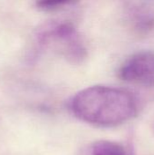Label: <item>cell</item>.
<instances>
[{"label":"cell","mask_w":154,"mask_h":155,"mask_svg":"<svg viewBox=\"0 0 154 155\" xmlns=\"http://www.w3.org/2000/svg\"><path fill=\"white\" fill-rule=\"evenodd\" d=\"M70 109L79 120L94 126L113 127L133 118L138 104L133 95L123 89L94 85L78 92Z\"/></svg>","instance_id":"1"},{"label":"cell","mask_w":154,"mask_h":155,"mask_svg":"<svg viewBox=\"0 0 154 155\" xmlns=\"http://www.w3.org/2000/svg\"><path fill=\"white\" fill-rule=\"evenodd\" d=\"M122 80L145 86H154V53L141 51L130 56L120 67Z\"/></svg>","instance_id":"3"},{"label":"cell","mask_w":154,"mask_h":155,"mask_svg":"<svg viewBox=\"0 0 154 155\" xmlns=\"http://www.w3.org/2000/svg\"><path fill=\"white\" fill-rule=\"evenodd\" d=\"M74 1L75 0H35V5L43 10H51Z\"/></svg>","instance_id":"5"},{"label":"cell","mask_w":154,"mask_h":155,"mask_svg":"<svg viewBox=\"0 0 154 155\" xmlns=\"http://www.w3.org/2000/svg\"><path fill=\"white\" fill-rule=\"evenodd\" d=\"M90 155H131L123 144L112 141H100L95 143Z\"/></svg>","instance_id":"4"},{"label":"cell","mask_w":154,"mask_h":155,"mask_svg":"<svg viewBox=\"0 0 154 155\" xmlns=\"http://www.w3.org/2000/svg\"><path fill=\"white\" fill-rule=\"evenodd\" d=\"M40 45L55 42L61 45L67 58L79 61L85 55V48L74 27L69 23H52L42 28L37 34Z\"/></svg>","instance_id":"2"}]
</instances>
